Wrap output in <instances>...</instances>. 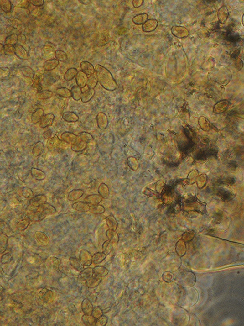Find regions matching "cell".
Masks as SVG:
<instances>
[{
    "label": "cell",
    "mask_w": 244,
    "mask_h": 326,
    "mask_svg": "<svg viewBox=\"0 0 244 326\" xmlns=\"http://www.w3.org/2000/svg\"><path fill=\"white\" fill-rule=\"evenodd\" d=\"M106 258V255L104 253H96L92 256V262L95 264H99Z\"/></svg>",
    "instance_id": "40"
},
{
    "label": "cell",
    "mask_w": 244,
    "mask_h": 326,
    "mask_svg": "<svg viewBox=\"0 0 244 326\" xmlns=\"http://www.w3.org/2000/svg\"><path fill=\"white\" fill-rule=\"evenodd\" d=\"M92 256L91 254L85 250L80 251L79 259L84 266H90L92 263Z\"/></svg>",
    "instance_id": "7"
},
{
    "label": "cell",
    "mask_w": 244,
    "mask_h": 326,
    "mask_svg": "<svg viewBox=\"0 0 244 326\" xmlns=\"http://www.w3.org/2000/svg\"><path fill=\"white\" fill-rule=\"evenodd\" d=\"M47 198L45 195H39L34 197L29 200V203L31 206L38 208L47 202Z\"/></svg>",
    "instance_id": "4"
},
{
    "label": "cell",
    "mask_w": 244,
    "mask_h": 326,
    "mask_svg": "<svg viewBox=\"0 0 244 326\" xmlns=\"http://www.w3.org/2000/svg\"><path fill=\"white\" fill-rule=\"evenodd\" d=\"M55 119V115L52 113H48L47 114L44 115L42 119L39 122V126L42 129L51 126L54 123Z\"/></svg>",
    "instance_id": "6"
},
{
    "label": "cell",
    "mask_w": 244,
    "mask_h": 326,
    "mask_svg": "<svg viewBox=\"0 0 244 326\" xmlns=\"http://www.w3.org/2000/svg\"><path fill=\"white\" fill-rule=\"evenodd\" d=\"M101 276L94 273L92 277L86 281L85 284L88 287L93 288L97 287L101 283Z\"/></svg>",
    "instance_id": "20"
},
{
    "label": "cell",
    "mask_w": 244,
    "mask_h": 326,
    "mask_svg": "<svg viewBox=\"0 0 244 326\" xmlns=\"http://www.w3.org/2000/svg\"><path fill=\"white\" fill-rule=\"evenodd\" d=\"M84 193V190L82 189H74L69 192L67 198L70 202H75L78 200L83 196Z\"/></svg>",
    "instance_id": "16"
},
{
    "label": "cell",
    "mask_w": 244,
    "mask_h": 326,
    "mask_svg": "<svg viewBox=\"0 0 244 326\" xmlns=\"http://www.w3.org/2000/svg\"><path fill=\"white\" fill-rule=\"evenodd\" d=\"M101 201V199L98 195H91L87 196L85 198V202L92 205H96Z\"/></svg>",
    "instance_id": "38"
},
{
    "label": "cell",
    "mask_w": 244,
    "mask_h": 326,
    "mask_svg": "<svg viewBox=\"0 0 244 326\" xmlns=\"http://www.w3.org/2000/svg\"><path fill=\"white\" fill-rule=\"evenodd\" d=\"M12 260V255L11 253H7L4 254L1 258V262L2 264H7L8 263L10 262Z\"/></svg>",
    "instance_id": "49"
},
{
    "label": "cell",
    "mask_w": 244,
    "mask_h": 326,
    "mask_svg": "<svg viewBox=\"0 0 244 326\" xmlns=\"http://www.w3.org/2000/svg\"><path fill=\"white\" fill-rule=\"evenodd\" d=\"M3 51L7 55H13L15 54V47L11 45H4Z\"/></svg>",
    "instance_id": "46"
},
{
    "label": "cell",
    "mask_w": 244,
    "mask_h": 326,
    "mask_svg": "<svg viewBox=\"0 0 244 326\" xmlns=\"http://www.w3.org/2000/svg\"><path fill=\"white\" fill-rule=\"evenodd\" d=\"M107 225L112 230H116L117 227V223L114 218L111 216L107 219Z\"/></svg>",
    "instance_id": "50"
},
{
    "label": "cell",
    "mask_w": 244,
    "mask_h": 326,
    "mask_svg": "<svg viewBox=\"0 0 244 326\" xmlns=\"http://www.w3.org/2000/svg\"><path fill=\"white\" fill-rule=\"evenodd\" d=\"M20 71L22 75L29 81H32L34 77V72L31 68L29 66H22L20 68Z\"/></svg>",
    "instance_id": "17"
},
{
    "label": "cell",
    "mask_w": 244,
    "mask_h": 326,
    "mask_svg": "<svg viewBox=\"0 0 244 326\" xmlns=\"http://www.w3.org/2000/svg\"><path fill=\"white\" fill-rule=\"evenodd\" d=\"M18 42V35L17 34H12L8 37H7L5 39V45H15Z\"/></svg>",
    "instance_id": "41"
},
{
    "label": "cell",
    "mask_w": 244,
    "mask_h": 326,
    "mask_svg": "<svg viewBox=\"0 0 244 326\" xmlns=\"http://www.w3.org/2000/svg\"><path fill=\"white\" fill-rule=\"evenodd\" d=\"M88 77L85 72L82 71H78L76 77V82L77 86L81 88H84L87 84Z\"/></svg>",
    "instance_id": "8"
},
{
    "label": "cell",
    "mask_w": 244,
    "mask_h": 326,
    "mask_svg": "<svg viewBox=\"0 0 244 326\" xmlns=\"http://www.w3.org/2000/svg\"><path fill=\"white\" fill-rule=\"evenodd\" d=\"M69 263L71 267L79 272L84 269V266L81 263L80 259H77L76 257H70L69 259Z\"/></svg>",
    "instance_id": "19"
},
{
    "label": "cell",
    "mask_w": 244,
    "mask_h": 326,
    "mask_svg": "<svg viewBox=\"0 0 244 326\" xmlns=\"http://www.w3.org/2000/svg\"><path fill=\"white\" fill-rule=\"evenodd\" d=\"M34 237L37 241L41 245L46 246L49 243V238L44 233L42 232H36L34 234Z\"/></svg>",
    "instance_id": "14"
},
{
    "label": "cell",
    "mask_w": 244,
    "mask_h": 326,
    "mask_svg": "<svg viewBox=\"0 0 244 326\" xmlns=\"http://www.w3.org/2000/svg\"><path fill=\"white\" fill-rule=\"evenodd\" d=\"M90 210L91 213H101L104 212V209L101 206L99 205H92L91 206Z\"/></svg>",
    "instance_id": "51"
},
{
    "label": "cell",
    "mask_w": 244,
    "mask_h": 326,
    "mask_svg": "<svg viewBox=\"0 0 244 326\" xmlns=\"http://www.w3.org/2000/svg\"><path fill=\"white\" fill-rule=\"evenodd\" d=\"M0 7L4 12L8 13L12 10V3L9 0H0Z\"/></svg>",
    "instance_id": "35"
},
{
    "label": "cell",
    "mask_w": 244,
    "mask_h": 326,
    "mask_svg": "<svg viewBox=\"0 0 244 326\" xmlns=\"http://www.w3.org/2000/svg\"><path fill=\"white\" fill-rule=\"evenodd\" d=\"M78 72V71L77 69L75 68H69V69H68L67 71L65 74V80L66 82H69V81L73 80L75 77H76Z\"/></svg>",
    "instance_id": "31"
},
{
    "label": "cell",
    "mask_w": 244,
    "mask_h": 326,
    "mask_svg": "<svg viewBox=\"0 0 244 326\" xmlns=\"http://www.w3.org/2000/svg\"><path fill=\"white\" fill-rule=\"evenodd\" d=\"M44 116V111L42 108H39L36 109L31 116V121L32 123L37 124L39 123Z\"/></svg>",
    "instance_id": "24"
},
{
    "label": "cell",
    "mask_w": 244,
    "mask_h": 326,
    "mask_svg": "<svg viewBox=\"0 0 244 326\" xmlns=\"http://www.w3.org/2000/svg\"><path fill=\"white\" fill-rule=\"evenodd\" d=\"M79 2H80L83 4H84V5H87V4H89V2H90V1H88V0H84V1L79 0Z\"/></svg>",
    "instance_id": "59"
},
{
    "label": "cell",
    "mask_w": 244,
    "mask_h": 326,
    "mask_svg": "<svg viewBox=\"0 0 244 326\" xmlns=\"http://www.w3.org/2000/svg\"><path fill=\"white\" fill-rule=\"evenodd\" d=\"M158 25V22L155 20L150 19L143 24L142 30L145 32H150L154 30Z\"/></svg>",
    "instance_id": "15"
},
{
    "label": "cell",
    "mask_w": 244,
    "mask_h": 326,
    "mask_svg": "<svg viewBox=\"0 0 244 326\" xmlns=\"http://www.w3.org/2000/svg\"><path fill=\"white\" fill-rule=\"evenodd\" d=\"M107 322V318L105 316H101L96 320L95 325L96 326H105Z\"/></svg>",
    "instance_id": "53"
},
{
    "label": "cell",
    "mask_w": 244,
    "mask_h": 326,
    "mask_svg": "<svg viewBox=\"0 0 244 326\" xmlns=\"http://www.w3.org/2000/svg\"><path fill=\"white\" fill-rule=\"evenodd\" d=\"M98 125L100 129H105L108 124L107 118L104 113H99L97 116Z\"/></svg>",
    "instance_id": "28"
},
{
    "label": "cell",
    "mask_w": 244,
    "mask_h": 326,
    "mask_svg": "<svg viewBox=\"0 0 244 326\" xmlns=\"http://www.w3.org/2000/svg\"><path fill=\"white\" fill-rule=\"evenodd\" d=\"M98 82V81L97 76L96 75L93 74L88 77L87 86L90 89H94V88L97 84Z\"/></svg>",
    "instance_id": "42"
},
{
    "label": "cell",
    "mask_w": 244,
    "mask_h": 326,
    "mask_svg": "<svg viewBox=\"0 0 244 326\" xmlns=\"http://www.w3.org/2000/svg\"><path fill=\"white\" fill-rule=\"evenodd\" d=\"M39 299L43 302L50 303L55 300V294L53 291L46 288L42 289L38 293Z\"/></svg>",
    "instance_id": "2"
},
{
    "label": "cell",
    "mask_w": 244,
    "mask_h": 326,
    "mask_svg": "<svg viewBox=\"0 0 244 326\" xmlns=\"http://www.w3.org/2000/svg\"><path fill=\"white\" fill-rule=\"evenodd\" d=\"M15 47V55L22 60H27L29 58V54L23 47L20 44H17Z\"/></svg>",
    "instance_id": "13"
},
{
    "label": "cell",
    "mask_w": 244,
    "mask_h": 326,
    "mask_svg": "<svg viewBox=\"0 0 244 326\" xmlns=\"http://www.w3.org/2000/svg\"><path fill=\"white\" fill-rule=\"evenodd\" d=\"M81 320L86 326H93L96 323V319L92 315L84 314L81 317Z\"/></svg>",
    "instance_id": "36"
},
{
    "label": "cell",
    "mask_w": 244,
    "mask_h": 326,
    "mask_svg": "<svg viewBox=\"0 0 244 326\" xmlns=\"http://www.w3.org/2000/svg\"><path fill=\"white\" fill-rule=\"evenodd\" d=\"M61 140L66 143L73 145L77 141L78 135L71 132H65L61 135Z\"/></svg>",
    "instance_id": "9"
},
{
    "label": "cell",
    "mask_w": 244,
    "mask_h": 326,
    "mask_svg": "<svg viewBox=\"0 0 244 326\" xmlns=\"http://www.w3.org/2000/svg\"><path fill=\"white\" fill-rule=\"evenodd\" d=\"M22 196L24 198L28 199H32L34 197V192L30 188L28 187H24L22 189Z\"/></svg>",
    "instance_id": "47"
},
{
    "label": "cell",
    "mask_w": 244,
    "mask_h": 326,
    "mask_svg": "<svg viewBox=\"0 0 244 326\" xmlns=\"http://www.w3.org/2000/svg\"><path fill=\"white\" fill-rule=\"evenodd\" d=\"M31 222V221L30 218L27 216L25 218H23L19 220V222H18L17 223V229L20 231H23L29 226Z\"/></svg>",
    "instance_id": "26"
},
{
    "label": "cell",
    "mask_w": 244,
    "mask_h": 326,
    "mask_svg": "<svg viewBox=\"0 0 244 326\" xmlns=\"http://www.w3.org/2000/svg\"><path fill=\"white\" fill-rule=\"evenodd\" d=\"M20 3L18 4V5L16 6L17 7H19V8H28L29 6V1H27V0H23V1H19Z\"/></svg>",
    "instance_id": "55"
},
{
    "label": "cell",
    "mask_w": 244,
    "mask_h": 326,
    "mask_svg": "<svg viewBox=\"0 0 244 326\" xmlns=\"http://www.w3.org/2000/svg\"><path fill=\"white\" fill-rule=\"evenodd\" d=\"M37 210L45 216L53 215L56 212L55 207L47 202L44 203L42 205L38 207Z\"/></svg>",
    "instance_id": "5"
},
{
    "label": "cell",
    "mask_w": 244,
    "mask_h": 326,
    "mask_svg": "<svg viewBox=\"0 0 244 326\" xmlns=\"http://www.w3.org/2000/svg\"><path fill=\"white\" fill-rule=\"evenodd\" d=\"M95 94V91L94 89H87L82 93L81 100L83 103H87L91 101Z\"/></svg>",
    "instance_id": "25"
},
{
    "label": "cell",
    "mask_w": 244,
    "mask_h": 326,
    "mask_svg": "<svg viewBox=\"0 0 244 326\" xmlns=\"http://www.w3.org/2000/svg\"><path fill=\"white\" fill-rule=\"evenodd\" d=\"M8 245V236L7 234L4 233H1V239H0V248H1V254L5 252L7 250Z\"/></svg>",
    "instance_id": "29"
},
{
    "label": "cell",
    "mask_w": 244,
    "mask_h": 326,
    "mask_svg": "<svg viewBox=\"0 0 244 326\" xmlns=\"http://www.w3.org/2000/svg\"><path fill=\"white\" fill-rule=\"evenodd\" d=\"M93 309L94 308L91 302L87 298L85 299L81 303V310L84 314L91 315Z\"/></svg>",
    "instance_id": "18"
},
{
    "label": "cell",
    "mask_w": 244,
    "mask_h": 326,
    "mask_svg": "<svg viewBox=\"0 0 244 326\" xmlns=\"http://www.w3.org/2000/svg\"><path fill=\"white\" fill-rule=\"evenodd\" d=\"M52 131H51L50 129H49V130H47V131H46L44 132V134H43V136L46 139H50L51 138V135H52Z\"/></svg>",
    "instance_id": "57"
},
{
    "label": "cell",
    "mask_w": 244,
    "mask_h": 326,
    "mask_svg": "<svg viewBox=\"0 0 244 326\" xmlns=\"http://www.w3.org/2000/svg\"><path fill=\"white\" fill-rule=\"evenodd\" d=\"M56 94L58 96L64 98H70L72 97L70 90L66 87H60L56 89Z\"/></svg>",
    "instance_id": "34"
},
{
    "label": "cell",
    "mask_w": 244,
    "mask_h": 326,
    "mask_svg": "<svg viewBox=\"0 0 244 326\" xmlns=\"http://www.w3.org/2000/svg\"><path fill=\"white\" fill-rule=\"evenodd\" d=\"M33 87L34 88L39 92L42 89V75L37 74L34 76L33 80Z\"/></svg>",
    "instance_id": "33"
},
{
    "label": "cell",
    "mask_w": 244,
    "mask_h": 326,
    "mask_svg": "<svg viewBox=\"0 0 244 326\" xmlns=\"http://www.w3.org/2000/svg\"><path fill=\"white\" fill-rule=\"evenodd\" d=\"M49 261H50L51 266H52L54 269L56 270L59 269V266L60 265L61 263L60 260H59V259H58L57 257L52 256V257H51L50 258Z\"/></svg>",
    "instance_id": "48"
},
{
    "label": "cell",
    "mask_w": 244,
    "mask_h": 326,
    "mask_svg": "<svg viewBox=\"0 0 244 326\" xmlns=\"http://www.w3.org/2000/svg\"><path fill=\"white\" fill-rule=\"evenodd\" d=\"M62 118L67 122H76L79 120V116L73 112H66L62 115Z\"/></svg>",
    "instance_id": "23"
},
{
    "label": "cell",
    "mask_w": 244,
    "mask_h": 326,
    "mask_svg": "<svg viewBox=\"0 0 244 326\" xmlns=\"http://www.w3.org/2000/svg\"><path fill=\"white\" fill-rule=\"evenodd\" d=\"M93 270H94V274H97L98 276H106L108 273V270H107L106 268H105L103 266H97L94 267L93 269Z\"/></svg>",
    "instance_id": "45"
},
{
    "label": "cell",
    "mask_w": 244,
    "mask_h": 326,
    "mask_svg": "<svg viewBox=\"0 0 244 326\" xmlns=\"http://www.w3.org/2000/svg\"><path fill=\"white\" fill-rule=\"evenodd\" d=\"M31 175L32 177L35 180L38 181H42L46 178V175L42 170L39 169L32 168L31 169Z\"/></svg>",
    "instance_id": "21"
},
{
    "label": "cell",
    "mask_w": 244,
    "mask_h": 326,
    "mask_svg": "<svg viewBox=\"0 0 244 326\" xmlns=\"http://www.w3.org/2000/svg\"><path fill=\"white\" fill-rule=\"evenodd\" d=\"M148 15L147 13H142L134 17L133 22L136 24H144L147 21Z\"/></svg>",
    "instance_id": "37"
},
{
    "label": "cell",
    "mask_w": 244,
    "mask_h": 326,
    "mask_svg": "<svg viewBox=\"0 0 244 326\" xmlns=\"http://www.w3.org/2000/svg\"><path fill=\"white\" fill-rule=\"evenodd\" d=\"M53 96V92L49 90H44L38 92L37 96L40 99H47Z\"/></svg>",
    "instance_id": "43"
},
{
    "label": "cell",
    "mask_w": 244,
    "mask_h": 326,
    "mask_svg": "<svg viewBox=\"0 0 244 326\" xmlns=\"http://www.w3.org/2000/svg\"><path fill=\"white\" fill-rule=\"evenodd\" d=\"M94 274V270L91 268L84 269L83 271H81L78 278L81 282H85L91 279Z\"/></svg>",
    "instance_id": "12"
},
{
    "label": "cell",
    "mask_w": 244,
    "mask_h": 326,
    "mask_svg": "<svg viewBox=\"0 0 244 326\" xmlns=\"http://www.w3.org/2000/svg\"><path fill=\"white\" fill-rule=\"evenodd\" d=\"M55 55L56 59H57L58 60H59V61L65 62L68 59L67 55L66 52H64V51L61 50H56L55 53Z\"/></svg>",
    "instance_id": "44"
},
{
    "label": "cell",
    "mask_w": 244,
    "mask_h": 326,
    "mask_svg": "<svg viewBox=\"0 0 244 326\" xmlns=\"http://www.w3.org/2000/svg\"><path fill=\"white\" fill-rule=\"evenodd\" d=\"M44 143L41 141H38L34 145L32 149V154L34 156H39L44 151Z\"/></svg>",
    "instance_id": "30"
},
{
    "label": "cell",
    "mask_w": 244,
    "mask_h": 326,
    "mask_svg": "<svg viewBox=\"0 0 244 326\" xmlns=\"http://www.w3.org/2000/svg\"><path fill=\"white\" fill-rule=\"evenodd\" d=\"M93 136L90 133H87L86 132H83L79 133L78 135V140L80 141L85 142L88 143L91 141V139H93Z\"/></svg>",
    "instance_id": "39"
},
{
    "label": "cell",
    "mask_w": 244,
    "mask_h": 326,
    "mask_svg": "<svg viewBox=\"0 0 244 326\" xmlns=\"http://www.w3.org/2000/svg\"><path fill=\"white\" fill-rule=\"evenodd\" d=\"M25 35H24L23 34H21L20 35H18V41H20V42L22 43V44H24L25 41Z\"/></svg>",
    "instance_id": "58"
},
{
    "label": "cell",
    "mask_w": 244,
    "mask_h": 326,
    "mask_svg": "<svg viewBox=\"0 0 244 326\" xmlns=\"http://www.w3.org/2000/svg\"><path fill=\"white\" fill-rule=\"evenodd\" d=\"M66 142L61 140L57 135H55L53 138L48 139L47 146L50 151H56L60 149L61 146H64Z\"/></svg>",
    "instance_id": "3"
},
{
    "label": "cell",
    "mask_w": 244,
    "mask_h": 326,
    "mask_svg": "<svg viewBox=\"0 0 244 326\" xmlns=\"http://www.w3.org/2000/svg\"><path fill=\"white\" fill-rule=\"evenodd\" d=\"M80 66L81 71L85 72L87 76H91L95 72V69L93 64L88 61H82L80 64Z\"/></svg>",
    "instance_id": "10"
},
{
    "label": "cell",
    "mask_w": 244,
    "mask_h": 326,
    "mask_svg": "<svg viewBox=\"0 0 244 326\" xmlns=\"http://www.w3.org/2000/svg\"><path fill=\"white\" fill-rule=\"evenodd\" d=\"M29 2L32 4V5L37 7H42L44 3V0H30L29 1Z\"/></svg>",
    "instance_id": "54"
},
{
    "label": "cell",
    "mask_w": 244,
    "mask_h": 326,
    "mask_svg": "<svg viewBox=\"0 0 244 326\" xmlns=\"http://www.w3.org/2000/svg\"><path fill=\"white\" fill-rule=\"evenodd\" d=\"M72 208L77 212L86 213L90 210L91 206L86 202H78L73 203Z\"/></svg>",
    "instance_id": "11"
},
{
    "label": "cell",
    "mask_w": 244,
    "mask_h": 326,
    "mask_svg": "<svg viewBox=\"0 0 244 326\" xmlns=\"http://www.w3.org/2000/svg\"><path fill=\"white\" fill-rule=\"evenodd\" d=\"M59 64V61L57 59H50L44 62L43 67L45 71H51L57 67Z\"/></svg>",
    "instance_id": "22"
},
{
    "label": "cell",
    "mask_w": 244,
    "mask_h": 326,
    "mask_svg": "<svg viewBox=\"0 0 244 326\" xmlns=\"http://www.w3.org/2000/svg\"><path fill=\"white\" fill-rule=\"evenodd\" d=\"M91 315L94 317L96 320L100 318L103 315V312L99 307H95L93 309V312Z\"/></svg>",
    "instance_id": "52"
},
{
    "label": "cell",
    "mask_w": 244,
    "mask_h": 326,
    "mask_svg": "<svg viewBox=\"0 0 244 326\" xmlns=\"http://www.w3.org/2000/svg\"><path fill=\"white\" fill-rule=\"evenodd\" d=\"M95 69L98 82L107 91H113L117 88L118 85L116 81L106 68L101 65H97Z\"/></svg>",
    "instance_id": "1"
},
{
    "label": "cell",
    "mask_w": 244,
    "mask_h": 326,
    "mask_svg": "<svg viewBox=\"0 0 244 326\" xmlns=\"http://www.w3.org/2000/svg\"><path fill=\"white\" fill-rule=\"evenodd\" d=\"M43 50H44V53L46 54L47 55L52 54L54 52V48L49 45H44V47L43 48Z\"/></svg>",
    "instance_id": "56"
},
{
    "label": "cell",
    "mask_w": 244,
    "mask_h": 326,
    "mask_svg": "<svg viewBox=\"0 0 244 326\" xmlns=\"http://www.w3.org/2000/svg\"><path fill=\"white\" fill-rule=\"evenodd\" d=\"M71 92L72 97L74 100L78 101L81 99L83 92L80 87L77 85H75L71 89Z\"/></svg>",
    "instance_id": "32"
},
{
    "label": "cell",
    "mask_w": 244,
    "mask_h": 326,
    "mask_svg": "<svg viewBox=\"0 0 244 326\" xmlns=\"http://www.w3.org/2000/svg\"><path fill=\"white\" fill-rule=\"evenodd\" d=\"M87 147V143H86L85 142L77 141L75 144L71 145V149L73 151L79 152L83 151L86 150Z\"/></svg>",
    "instance_id": "27"
}]
</instances>
